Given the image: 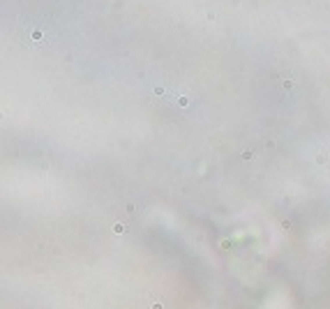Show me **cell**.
Returning a JSON list of instances; mask_svg holds the SVG:
<instances>
[{
  "mask_svg": "<svg viewBox=\"0 0 330 309\" xmlns=\"http://www.w3.org/2000/svg\"><path fill=\"white\" fill-rule=\"evenodd\" d=\"M150 309H164V302H152Z\"/></svg>",
  "mask_w": 330,
  "mask_h": 309,
  "instance_id": "7",
  "label": "cell"
},
{
  "mask_svg": "<svg viewBox=\"0 0 330 309\" xmlns=\"http://www.w3.org/2000/svg\"><path fill=\"white\" fill-rule=\"evenodd\" d=\"M242 159H254V150H242Z\"/></svg>",
  "mask_w": 330,
  "mask_h": 309,
  "instance_id": "2",
  "label": "cell"
},
{
  "mask_svg": "<svg viewBox=\"0 0 330 309\" xmlns=\"http://www.w3.org/2000/svg\"><path fill=\"white\" fill-rule=\"evenodd\" d=\"M219 247H222V249H231L233 245H231V240H222V242H219Z\"/></svg>",
  "mask_w": 330,
  "mask_h": 309,
  "instance_id": "4",
  "label": "cell"
},
{
  "mask_svg": "<svg viewBox=\"0 0 330 309\" xmlns=\"http://www.w3.org/2000/svg\"><path fill=\"white\" fill-rule=\"evenodd\" d=\"M323 161H328V152H321V154H319V164H323Z\"/></svg>",
  "mask_w": 330,
  "mask_h": 309,
  "instance_id": "6",
  "label": "cell"
},
{
  "mask_svg": "<svg viewBox=\"0 0 330 309\" xmlns=\"http://www.w3.org/2000/svg\"><path fill=\"white\" fill-rule=\"evenodd\" d=\"M282 86H284L286 90H289V88H293V79H284V81H282Z\"/></svg>",
  "mask_w": 330,
  "mask_h": 309,
  "instance_id": "3",
  "label": "cell"
},
{
  "mask_svg": "<svg viewBox=\"0 0 330 309\" xmlns=\"http://www.w3.org/2000/svg\"><path fill=\"white\" fill-rule=\"evenodd\" d=\"M178 104H180V106H187L189 99H187V97H178Z\"/></svg>",
  "mask_w": 330,
  "mask_h": 309,
  "instance_id": "5",
  "label": "cell"
},
{
  "mask_svg": "<svg viewBox=\"0 0 330 309\" xmlns=\"http://www.w3.org/2000/svg\"><path fill=\"white\" fill-rule=\"evenodd\" d=\"M113 233H118V235H120V233H127V226L120 224V221H116V224H113Z\"/></svg>",
  "mask_w": 330,
  "mask_h": 309,
  "instance_id": "1",
  "label": "cell"
}]
</instances>
